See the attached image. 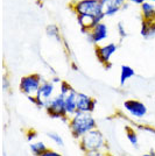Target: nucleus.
Returning a JSON list of instances; mask_svg holds the SVG:
<instances>
[{"label": "nucleus", "instance_id": "nucleus-17", "mask_svg": "<svg viewBox=\"0 0 155 156\" xmlns=\"http://www.w3.org/2000/svg\"><path fill=\"white\" fill-rule=\"evenodd\" d=\"M45 33L48 36H50L52 39H56L58 42L61 41V33H59V28L57 25H55V23L48 25L45 27Z\"/></svg>", "mask_w": 155, "mask_h": 156}, {"label": "nucleus", "instance_id": "nucleus-13", "mask_svg": "<svg viewBox=\"0 0 155 156\" xmlns=\"http://www.w3.org/2000/svg\"><path fill=\"white\" fill-rule=\"evenodd\" d=\"M54 91H55V84L52 83V80H45V79L42 82V84H41V87H40L38 94L47 101V100H49V99L52 98Z\"/></svg>", "mask_w": 155, "mask_h": 156}, {"label": "nucleus", "instance_id": "nucleus-1", "mask_svg": "<svg viewBox=\"0 0 155 156\" xmlns=\"http://www.w3.org/2000/svg\"><path fill=\"white\" fill-rule=\"evenodd\" d=\"M69 128L71 130L72 137L79 140L90 130L97 128V122H96V119L92 115V113L77 111L74 115L70 117Z\"/></svg>", "mask_w": 155, "mask_h": 156}, {"label": "nucleus", "instance_id": "nucleus-11", "mask_svg": "<svg viewBox=\"0 0 155 156\" xmlns=\"http://www.w3.org/2000/svg\"><path fill=\"white\" fill-rule=\"evenodd\" d=\"M140 34L145 39H154L155 37V19L153 20H141L140 25Z\"/></svg>", "mask_w": 155, "mask_h": 156}, {"label": "nucleus", "instance_id": "nucleus-25", "mask_svg": "<svg viewBox=\"0 0 155 156\" xmlns=\"http://www.w3.org/2000/svg\"><path fill=\"white\" fill-rule=\"evenodd\" d=\"M40 156H62L59 153H57V151H55V150H52V149H48L45 150L43 154H41Z\"/></svg>", "mask_w": 155, "mask_h": 156}, {"label": "nucleus", "instance_id": "nucleus-10", "mask_svg": "<svg viewBox=\"0 0 155 156\" xmlns=\"http://www.w3.org/2000/svg\"><path fill=\"white\" fill-rule=\"evenodd\" d=\"M96 100L89 94H85L83 92H78L77 98V111L78 112H88L92 113L96 108Z\"/></svg>", "mask_w": 155, "mask_h": 156}, {"label": "nucleus", "instance_id": "nucleus-12", "mask_svg": "<svg viewBox=\"0 0 155 156\" xmlns=\"http://www.w3.org/2000/svg\"><path fill=\"white\" fill-rule=\"evenodd\" d=\"M77 98H78V92L74 90L70 92L67 97H65V108L68 112V115L71 117L77 112Z\"/></svg>", "mask_w": 155, "mask_h": 156}, {"label": "nucleus", "instance_id": "nucleus-28", "mask_svg": "<svg viewBox=\"0 0 155 156\" xmlns=\"http://www.w3.org/2000/svg\"><path fill=\"white\" fill-rule=\"evenodd\" d=\"M52 82L54 83V84H55V83H61V80H59V78L58 77H54L52 79Z\"/></svg>", "mask_w": 155, "mask_h": 156}, {"label": "nucleus", "instance_id": "nucleus-2", "mask_svg": "<svg viewBox=\"0 0 155 156\" xmlns=\"http://www.w3.org/2000/svg\"><path fill=\"white\" fill-rule=\"evenodd\" d=\"M69 7L76 15L81 14L93 18L96 25L103 22L105 18L100 0H76V1H71Z\"/></svg>", "mask_w": 155, "mask_h": 156}, {"label": "nucleus", "instance_id": "nucleus-27", "mask_svg": "<svg viewBox=\"0 0 155 156\" xmlns=\"http://www.w3.org/2000/svg\"><path fill=\"white\" fill-rule=\"evenodd\" d=\"M128 2H131V4H134V5H140L141 6L143 2H146L147 0H127Z\"/></svg>", "mask_w": 155, "mask_h": 156}, {"label": "nucleus", "instance_id": "nucleus-16", "mask_svg": "<svg viewBox=\"0 0 155 156\" xmlns=\"http://www.w3.org/2000/svg\"><path fill=\"white\" fill-rule=\"evenodd\" d=\"M29 148L34 156H40L41 154H43L45 150H48V147L43 141H34L33 143H31Z\"/></svg>", "mask_w": 155, "mask_h": 156}, {"label": "nucleus", "instance_id": "nucleus-9", "mask_svg": "<svg viewBox=\"0 0 155 156\" xmlns=\"http://www.w3.org/2000/svg\"><path fill=\"white\" fill-rule=\"evenodd\" d=\"M105 16H113L128 6L127 0H100Z\"/></svg>", "mask_w": 155, "mask_h": 156}, {"label": "nucleus", "instance_id": "nucleus-24", "mask_svg": "<svg viewBox=\"0 0 155 156\" xmlns=\"http://www.w3.org/2000/svg\"><path fill=\"white\" fill-rule=\"evenodd\" d=\"M38 135H39V134H38V132L31 129V130H28V132H27V136L26 137H27V140H28L29 142H33V141H34V140L38 137Z\"/></svg>", "mask_w": 155, "mask_h": 156}, {"label": "nucleus", "instance_id": "nucleus-18", "mask_svg": "<svg viewBox=\"0 0 155 156\" xmlns=\"http://www.w3.org/2000/svg\"><path fill=\"white\" fill-rule=\"evenodd\" d=\"M75 90L72 86H71L68 82H65V80H63V82H61L59 83V94H62L63 97H67L70 92H72Z\"/></svg>", "mask_w": 155, "mask_h": 156}, {"label": "nucleus", "instance_id": "nucleus-15", "mask_svg": "<svg viewBox=\"0 0 155 156\" xmlns=\"http://www.w3.org/2000/svg\"><path fill=\"white\" fill-rule=\"evenodd\" d=\"M135 76V71L133 68H131L129 65L124 64L121 65V70H120V85H125L126 82L129 80L131 78H133Z\"/></svg>", "mask_w": 155, "mask_h": 156}, {"label": "nucleus", "instance_id": "nucleus-23", "mask_svg": "<svg viewBox=\"0 0 155 156\" xmlns=\"http://www.w3.org/2000/svg\"><path fill=\"white\" fill-rule=\"evenodd\" d=\"M117 32H118L119 36H120L121 39L127 36V32H126V29H125V26H124L123 22H118V25H117Z\"/></svg>", "mask_w": 155, "mask_h": 156}, {"label": "nucleus", "instance_id": "nucleus-19", "mask_svg": "<svg viewBox=\"0 0 155 156\" xmlns=\"http://www.w3.org/2000/svg\"><path fill=\"white\" fill-rule=\"evenodd\" d=\"M47 135L56 146H58V147H63L64 146V141H63V139L59 134L55 133V132H49V133H47Z\"/></svg>", "mask_w": 155, "mask_h": 156}, {"label": "nucleus", "instance_id": "nucleus-3", "mask_svg": "<svg viewBox=\"0 0 155 156\" xmlns=\"http://www.w3.org/2000/svg\"><path fill=\"white\" fill-rule=\"evenodd\" d=\"M79 148L83 153L90 150H104L106 148V141L103 133L97 128L90 130L79 139Z\"/></svg>", "mask_w": 155, "mask_h": 156}, {"label": "nucleus", "instance_id": "nucleus-8", "mask_svg": "<svg viewBox=\"0 0 155 156\" xmlns=\"http://www.w3.org/2000/svg\"><path fill=\"white\" fill-rule=\"evenodd\" d=\"M118 50V47L116 43L110 42V43H106L103 46H97L96 47V56L97 59L104 65L111 63V57L113 54H116V51Z\"/></svg>", "mask_w": 155, "mask_h": 156}, {"label": "nucleus", "instance_id": "nucleus-20", "mask_svg": "<svg viewBox=\"0 0 155 156\" xmlns=\"http://www.w3.org/2000/svg\"><path fill=\"white\" fill-rule=\"evenodd\" d=\"M126 136H127V140H128L129 143L133 147H138V144H139V137H138V134H136L134 130L128 129L127 133H126Z\"/></svg>", "mask_w": 155, "mask_h": 156}, {"label": "nucleus", "instance_id": "nucleus-26", "mask_svg": "<svg viewBox=\"0 0 155 156\" xmlns=\"http://www.w3.org/2000/svg\"><path fill=\"white\" fill-rule=\"evenodd\" d=\"M2 86H4V90L5 91L8 90V87H11V83L8 82V79L6 77H4V79H2Z\"/></svg>", "mask_w": 155, "mask_h": 156}, {"label": "nucleus", "instance_id": "nucleus-22", "mask_svg": "<svg viewBox=\"0 0 155 156\" xmlns=\"http://www.w3.org/2000/svg\"><path fill=\"white\" fill-rule=\"evenodd\" d=\"M84 156H110V155L104 149V150H90V151H86V153H84Z\"/></svg>", "mask_w": 155, "mask_h": 156}, {"label": "nucleus", "instance_id": "nucleus-5", "mask_svg": "<svg viewBox=\"0 0 155 156\" xmlns=\"http://www.w3.org/2000/svg\"><path fill=\"white\" fill-rule=\"evenodd\" d=\"M45 79L42 78L41 75L39 73H31V75H26L20 79L19 89L27 97H33L36 96L39 93V90L41 87V84Z\"/></svg>", "mask_w": 155, "mask_h": 156}, {"label": "nucleus", "instance_id": "nucleus-30", "mask_svg": "<svg viewBox=\"0 0 155 156\" xmlns=\"http://www.w3.org/2000/svg\"><path fill=\"white\" fill-rule=\"evenodd\" d=\"M143 156H155L154 153H148V154H145Z\"/></svg>", "mask_w": 155, "mask_h": 156}, {"label": "nucleus", "instance_id": "nucleus-21", "mask_svg": "<svg viewBox=\"0 0 155 156\" xmlns=\"http://www.w3.org/2000/svg\"><path fill=\"white\" fill-rule=\"evenodd\" d=\"M27 98H28L35 106H38V107H40V108H42V107H45V100L43 99V98L40 97L39 94L33 96V97H27Z\"/></svg>", "mask_w": 155, "mask_h": 156}, {"label": "nucleus", "instance_id": "nucleus-31", "mask_svg": "<svg viewBox=\"0 0 155 156\" xmlns=\"http://www.w3.org/2000/svg\"><path fill=\"white\" fill-rule=\"evenodd\" d=\"M154 19H155V15H154Z\"/></svg>", "mask_w": 155, "mask_h": 156}, {"label": "nucleus", "instance_id": "nucleus-4", "mask_svg": "<svg viewBox=\"0 0 155 156\" xmlns=\"http://www.w3.org/2000/svg\"><path fill=\"white\" fill-rule=\"evenodd\" d=\"M45 108L50 118L59 119L63 122L69 124L70 117L68 115V112H67V108H65V97H63L62 94L58 93L57 96H55L52 99L47 100Z\"/></svg>", "mask_w": 155, "mask_h": 156}, {"label": "nucleus", "instance_id": "nucleus-14", "mask_svg": "<svg viewBox=\"0 0 155 156\" xmlns=\"http://www.w3.org/2000/svg\"><path fill=\"white\" fill-rule=\"evenodd\" d=\"M141 16L143 20H153L155 15V4L150 2V1H146L143 2L141 6Z\"/></svg>", "mask_w": 155, "mask_h": 156}, {"label": "nucleus", "instance_id": "nucleus-29", "mask_svg": "<svg viewBox=\"0 0 155 156\" xmlns=\"http://www.w3.org/2000/svg\"><path fill=\"white\" fill-rule=\"evenodd\" d=\"M104 66H105V69H106V70H109V69H110L111 66H112V63H109V64L104 65Z\"/></svg>", "mask_w": 155, "mask_h": 156}, {"label": "nucleus", "instance_id": "nucleus-7", "mask_svg": "<svg viewBox=\"0 0 155 156\" xmlns=\"http://www.w3.org/2000/svg\"><path fill=\"white\" fill-rule=\"evenodd\" d=\"M88 41L92 43V44H96L99 46V43H102L103 41L109 37V28L105 22H100L98 23L96 27H93L90 30V33L86 35Z\"/></svg>", "mask_w": 155, "mask_h": 156}, {"label": "nucleus", "instance_id": "nucleus-6", "mask_svg": "<svg viewBox=\"0 0 155 156\" xmlns=\"http://www.w3.org/2000/svg\"><path fill=\"white\" fill-rule=\"evenodd\" d=\"M124 108L131 117L136 119H142L147 114V106L140 100L136 99H128L124 103Z\"/></svg>", "mask_w": 155, "mask_h": 156}]
</instances>
